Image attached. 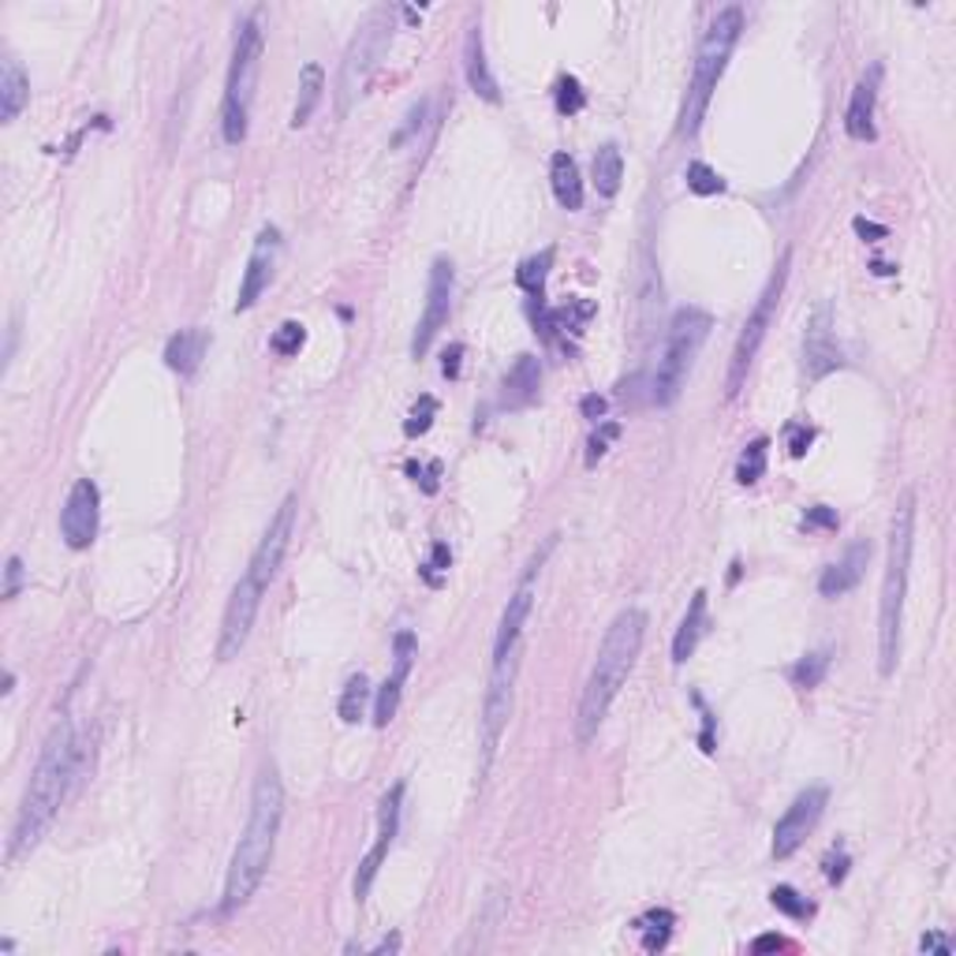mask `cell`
<instances>
[{
    "label": "cell",
    "instance_id": "4",
    "mask_svg": "<svg viewBox=\"0 0 956 956\" xmlns=\"http://www.w3.org/2000/svg\"><path fill=\"white\" fill-rule=\"evenodd\" d=\"M912 542H916V493L904 490L889 520V557L882 575L878 602V673L893 676L900 662V628H904V598H908L912 572Z\"/></svg>",
    "mask_w": 956,
    "mask_h": 956
},
{
    "label": "cell",
    "instance_id": "32",
    "mask_svg": "<svg viewBox=\"0 0 956 956\" xmlns=\"http://www.w3.org/2000/svg\"><path fill=\"white\" fill-rule=\"evenodd\" d=\"M550 265H553V246H546L542 254H534V259H523V262H520L516 284L531 295V300H542V292H546Z\"/></svg>",
    "mask_w": 956,
    "mask_h": 956
},
{
    "label": "cell",
    "instance_id": "20",
    "mask_svg": "<svg viewBox=\"0 0 956 956\" xmlns=\"http://www.w3.org/2000/svg\"><path fill=\"white\" fill-rule=\"evenodd\" d=\"M276 251H281V232H276V229H262L259 240H254L251 262H246V273H243V284H240V300H235V311H251V306L259 303V295L265 292V288H270Z\"/></svg>",
    "mask_w": 956,
    "mask_h": 956
},
{
    "label": "cell",
    "instance_id": "51",
    "mask_svg": "<svg viewBox=\"0 0 956 956\" xmlns=\"http://www.w3.org/2000/svg\"><path fill=\"white\" fill-rule=\"evenodd\" d=\"M845 875H848V856H845V852H841L837 859H829V863H826V878H829V882H841Z\"/></svg>",
    "mask_w": 956,
    "mask_h": 956
},
{
    "label": "cell",
    "instance_id": "13",
    "mask_svg": "<svg viewBox=\"0 0 956 956\" xmlns=\"http://www.w3.org/2000/svg\"><path fill=\"white\" fill-rule=\"evenodd\" d=\"M262 583H254L251 575H243L240 583L229 594V605H224L221 616V635H218V662H232L235 654L243 651L246 640H251L254 616H259L262 605Z\"/></svg>",
    "mask_w": 956,
    "mask_h": 956
},
{
    "label": "cell",
    "instance_id": "47",
    "mask_svg": "<svg viewBox=\"0 0 956 956\" xmlns=\"http://www.w3.org/2000/svg\"><path fill=\"white\" fill-rule=\"evenodd\" d=\"M460 359H464V344H452L445 352V363H441V374L445 378H460Z\"/></svg>",
    "mask_w": 956,
    "mask_h": 956
},
{
    "label": "cell",
    "instance_id": "23",
    "mask_svg": "<svg viewBox=\"0 0 956 956\" xmlns=\"http://www.w3.org/2000/svg\"><path fill=\"white\" fill-rule=\"evenodd\" d=\"M205 348H210L205 329H180V333H172L169 344H164V366H169L172 374H180V378H191L194 370L202 366Z\"/></svg>",
    "mask_w": 956,
    "mask_h": 956
},
{
    "label": "cell",
    "instance_id": "24",
    "mask_svg": "<svg viewBox=\"0 0 956 956\" xmlns=\"http://www.w3.org/2000/svg\"><path fill=\"white\" fill-rule=\"evenodd\" d=\"M542 389V363L534 355H520L512 363L509 378H505V393H501V404L505 407H527L539 400Z\"/></svg>",
    "mask_w": 956,
    "mask_h": 956
},
{
    "label": "cell",
    "instance_id": "48",
    "mask_svg": "<svg viewBox=\"0 0 956 956\" xmlns=\"http://www.w3.org/2000/svg\"><path fill=\"white\" fill-rule=\"evenodd\" d=\"M407 471H411V475H415V482H419V479H423V490H426V493H434V490H437V475H441V464H430L426 471H423V467H415V464H411Z\"/></svg>",
    "mask_w": 956,
    "mask_h": 956
},
{
    "label": "cell",
    "instance_id": "17",
    "mask_svg": "<svg viewBox=\"0 0 956 956\" xmlns=\"http://www.w3.org/2000/svg\"><path fill=\"white\" fill-rule=\"evenodd\" d=\"M845 366V355L837 348V333H834V306L818 303L815 314L807 318V333H804V374L811 382H822L834 370Z\"/></svg>",
    "mask_w": 956,
    "mask_h": 956
},
{
    "label": "cell",
    "instance_id": "11",
    "mask_svg": "<svg viewBox=\"0 0 956 956\" xmlns=\"http://www.w3.org/2000/svg\"><path fill=\"white\" fill-rule=\"evenodd\" d=\"M557 546V534H550L546 546H542L534 557L527 561V568H523L516 591L509 594V605L505 613H501V624H497V640H493V657L509 654L512 646H520V635L523 628H527L531 621V610H534V594H539V575H542V564H546L550 550Z\"/></svg>",
    "mask_w": 956,
    "mask_h": 956
},
{
    "label": "cell",
    "instance_id": "43",
    "mask_svg": "<svg viewBox=\"0 0 956 956\" xmlns=\"http://www.w3.org/2000/svg\"><path fill=\"white\" fill-rule=\"evenodd\" d=\"M4 575H8V583H4V598H16L19 587H23V561H19V557H8Z\"/></svg>",
    "mask_w": 956,
    "mask_h": 956
},
{
    "label": "cell",
    "instance_id": "49",
    "mask_svg": "<svg viewBox=\"0 0 956 956\" xmlns=\"http://www.w3.org/2000/svg\"><path fill=\"white\" fill-rule=\"evenodd\" d=\"M919 949H923V953H942V956H949V953H953V942L942 938V934H927V938L919 942Z\"/></svg>",
    "mask_w": 956,
    "mask_h": 956
},
{
    "label": "cell",
    "instance_id": "38",
    "mask_svg": "<svg viewBox=\"0 0 956 956\" xmlns=\"http://www.w3.org/2000/svg\"><path fill=\"white\" fill-rule=\"evenodd\" d=\"M583 105H587V98H583L580 79L561 76V79H557V112H561V117H575V112H580Z\"/></svg>",
    "mask_w": 956,
    "mask_h": 956
},
{
    "label": "cell",
    "instance_id": "5",
    "mask_svg": "<svg viewBox=\"0 0 956 956\" xmlns=\"http://www.w3.org/2000/svg\"><path fill=\"white\" fill-rule=\"evenodd\" d=\"M739 34H744V8L739 4H728L711 19L703 41H698L692 82H687V98L681 109V135H695V131L703 128V117H706V109H711L717 79L725 76L728 57H733Z\"/></svg>",
    "mask_w": 956,
    "mask_h": 956
},
{
    "label": "cell",
    "instance_id": "45",
    "mask_svg": "<svg viewBox=\"0 0 956 956\" xmlns=\"http://www.w3.org/2000/svg\"><path fill=\"white\" fill-rule=\"evenodd\" d=\"M804 527H837V516L826 505H818L804 516Z\"/></svg>",
    "mask_w": 956,
    "mask_h": 956
},
{
    "label": "cell",
    "instance_id": "50",
    "mask_svg": "<svg viewBox=\"0 0 956 956\" xmlns=\"http://www.w3.org/2000/svg\"><path fill=\"white\" fill-rule=\"evenodd\" d=\"M785 949V938L781 934H763V938L752 942V953H781Z\"/></svg>",
    "mask_w": 956,
    "mask_h": 956
},
{
    "label": "cell",
    "instance_id": "39",
    "mask_svg": "<svg viewBox=\"0 0 956 956\" xmlns=\"http://www.w3.org/2000/svg\"><path fill=\"white\" fill-rule=\"evenodd\" d=\"M769 900H774L777 912H785V916H793V919H807L811 912H815L807 904V897H799L793 886H777L774 893H769Z\"/></svg>",
    "mask_w": 956,
    "mask_h": 956
},
{
    "label": "cell",
    "instance_id": "28",
    "mask_svg": "<svg viewBox=\"0 0 956 956\" xmlns=\"http://www.w3.org/2000/svg\"><path fill=\"white\" fill-rule=\"evenodd\" d=\"M30 101V79L27 71L19 68V60L8 57L4 64H0V120L12 123L19 112L27 109Z\"/></svg>",
    "mask_w": 956,
    "mask_h": 956
},
{
    "label": "cell",
    "instance_id": "1",
    "mask_svg": "<svg viewBox=\"0 0 956 956\" xmlns=\"http://www.w3.org/2000/svg\"><path fill=\"white\" fill-rule=\"evenodd\" d=\"M281 818H284L281 774H276V766H262L259 777H254L251 815H246L240 845H235L232 863H229V878H224V900H221L224 912L243 908V904L254 897V889L262 886L265 871H270V863H273V852H276Z\"/></svg>",
    "mask_w": 956,
    "mask_h": 956
},
{
    "label": "cell",
    "instance_id": "34",
    "mask_svg": "<svg viewBox=\"0 0 956 956\" xmlns=\"http://www.w3.org/2000/svg\"><path fill=\"white\" fill-rule=\"evenodd\" d=\"M766 456H769V441H766V437H755L752 445L739 452V460H736V482L752 486V482L763 479V475H766Z\"/></svg>",
    "mask_w": 956,
    "mask_h": 956
},
{
    "label": "cell",
    "instance_id": "18",
    "mask_svg": "<svg viewBox=\"0 0 956 956\" xmlns=\"http://www.w3.org/2000/svg\"><path fill=\"white\" fill-rule=\"evenodd\" d=\"M98 520H101V493L90 479H79L71 486L64 509H60V534L71 550H90L98 539Z\"/></svg>",
    "mask_w": 956,
    "mask_h": 956
},
{
    "label": "cell",
    "instance_id": "35",
    "mask_svg": "<svg viewBox=\"0 0 956 956\" xmlns=\"http://www.w3.org/2000/svg\"><path fill=\"white\" fill-rule=\"evenodd\" d=\"M673 923H676V919H673V912H665V908H662V912H651V916H643L640 923H635V927H640V930L646 934L643 945L654 953V949H662V945L670 942Z\"/></svg>",
    "mask_w": 956,
    "mask_h": 956
},
{
    "label": "cell",
    "instance_id": "25",
    "mask_svg": "<svg viewBox=\"0 0 956 956\" xmlns=\"http://www.w3.org/2000/svg\"><path fill=\"white\" fill-rule=\"evenodd\" d=\"M464 71H467L471 90H475L482 101H493V105H497L501 90H497V79H493V71H490V64H486V46H482V30H479V27L467 30V41H464Z\"/></svg>",
    "mask_w": 956,
    "mask_h": 956
},
{
    "label": "cell",
    "instance_id": "30",
    "mask_svg": "<svg viewBox=\"0 0 956 956\" xmlns=\"http://www.w3.org/2000/svg\"><path fill=\"white\" fill-rule=\"evenodd\" d=\"M621 180H624L621 147H616V142H605V147L594 153V188H598L602 199H613V194L621 191Z\"/></svg>",
    "mask_w": 956,
    "mask_h": 956
},
{
    "label": "cell",
    "instance_id": "15",
    "mask_svg": "<svg viewBox=\"0 0 956 956\" xmlns=\"http://www.w3.org/2000/svg\"><path fill=\"white\" fill-rule=\"evenodd\" d=\"M295 505H300V497H295V493H288V497L281 501V509L273 512L270 527H265L259 550H254V557H251V568H246V575H251L254 583H262V587H270V580L276 575V568H281L288 546H292Z\"/></svg>",
    "mask_w": 956,
    "mask_h": 956
},
{
    "label": "cell",
    "instance_id": "44",
    "mask_svg": "<svg viewBox=\"0 0 956 956\" xmlns=\"http://www.w3.org/2000/svg\"><path fill=\"white\" fill-rule=\"evenodd\" d=\"M449 564H452V553H449L445 542H437V546H434V561L426 564V580H430V583H437V575H434V572H445Z\"/></svg>",
    "mask_w": 956,
    "mask_h": 956
},
{
    "label": "cell",
    "instance_id": "29",
    "mask_svg": "<svg viewBox=\"0 0 956 956\" xmlns=\"http://www.w3.org/2000/svg\"><path fill=\"white\" fill-rule=\"evenodd\" d=\"M322 90H325L322 64H303V71H300V98H295V109H292V128H303V123L314 117L318 101H322Z\"/></svg>",
    "mask_w": 956,
    "mask_h": 956
},
{
    "label": "cell",
    "instance_id": "31",
    "mask_svg": "<svg viewBox=\"0 0 956 956\" xmlns=\"http://www.w3.org/2000/svg\"><path fill=\"white\" fill-rule=\"evenodd\" d=\"M366 706H370V681L363 673H355L352 681L344 684L341 703H336V714H341L344 725H359L366 717Z\"/></svg>",
    "mask_w": 956,
    "mask_h": 956
},
{
    "label": "cell",
    "instance_id": "27",
    "mask_svg": "<svg viewBox=\"0 0 956 956\" xmlns=\"http://www.w3.org/2000/svg\"><path fill=\"white\" fill-rule=\"evenodd\" d=\"M550 183H553V194H557L561 210H583V177H580V164L568 153H553L550 161Z\"/></svg>",
    "mask_w": 956,
    "mask_h": 956
},
{
    "label": "cell",
    "instance_id": "12",
    "mask_svg": "<svg viewBox=\"0 0 956 956\" xmlns=\"http://www.w3.org/2000/svg\"><path fill=\"white\" fill-rule=\"evenodd\" d=\"M452 292H456V273H452V262L449 259H434V265H430V284H426V306H423V318H419L415 336H411V359H423L430 348H434L441 329L449 325Z\"/></svg>",
    "mask_w": 956,
    "mask_h": 956
},
{
    "label": "cell",
    "instance_id": "53",
    "mask_svg": "<svg viewBox=\"0 0 956 956\" xmlns=\"http://www.w3.org/2000/svg\"><path fill=\"white\" fill-rule=\"evenodd\" d=\"M396 949H400V938H396V934H393V938H385V942H378V945H374V953H396Z\"/></svg>",
    "mask_w": 956,
    "mask_h": 956
},
{
    "label": "cell",
    "instance_id": "41",
    "mask_svg": "<svg viewBox=\"0 0 956 956\" xmlns=\"http://www.w3.org/2000/svg\"><path fill=\"white\" fill-rule=\"evenodd\" d=\"M616 437H621V423H598V430H594L591 441H587V467L598 464Z\"/></svg>",
    "mask_w": 956,
    "mask_h": 956
},
{
    "label": "cell",
    "instance_id": "19",
    "mask_svg": "<svg viewBox=\"0 0 956 956\" xmlns=\"http://www.w3.org/2000/svg\"><path fill=\"white\" fill-rule=\"evenodd\" d=\"M411 662H415V632H396V643H393V673L385 676L382 692L374 698V725L385 728L389 722L396 717L400 711V692H404V681L411 673Z\"/></svg>",
    "mask_w": 956,
    "mask_h": 956
},
{
    "label": "cell",
    "instance_id": "33",
    "mask_svg": "<svg viewBox=\"0 0 956 956\" xmlns=\"http://www.w3.org/2000/svg\"><path fill=\"white\" fill-rule=\"evenodd\" d=\"M826 673H829V651H811L788 670V681H793V687H799V692H811V687H818L826 681Z\"/></svg>",
    "mask_w": 956,
    "mask_h": 956
},
{
    "label": "cell",
    "instance_id": "7",
    "mask_svg": "<svg viewBox=\"0 0 956 956\" xmlns=\"http://www.w3.org/2000/svg\"><path fill=\"white\" fill-rule=\"evenodd\" d=\"M714 329V318L703 306H681L670 322V336H665V352L657 359V370L651 378V400L657 407L676 404V396L684 393V382L695 366L698 348L706 344Z\"/></svg>",
    "mask_w": 956,
    "mask_h": 956
},
{
    "label": "cell",
    "instance_id": "26",
    "mask_svg": "<svg viewBox=\"0 0 956 956\" xmlns=\"http://www.w3.org/2000/svg\"><path fill=\"white\" fill-rule=\"evenodd\" d=\"M706 628H711V616H706V591H695L692 594V605H687V616L681 621V628H676V640H673V662L684 665L687 657L695 654L698 640L706 635Z\"/></svg>",
    "mask_w": 956,
    "mask_h": 956
},
{
    "label": "cell",
    "instance_id": "6",
    "mask_svg": "<svg viewBox=\"0 0 956 956\" xmlns=\"http://www.w3.org/2000/svg\"><path fill=\"white\" fill-rule=\"evenodd\" d=\"M259 68H262V19H259V12H254V16L243 19L240 30H235L229 82H224L221 131H224V142H229V147H240V142L246 139V120H251Z\"/></svg>",
    "mask_w": 956,
    "mask_h": 956
},
{
    "label": "cell",
    "instance_id": "46",
    "mask_svg": "<svg viewBox=\"0 0 956 956\" xmlns=\"http://www.w3.org/2000/svg\"><path fill=\"white\" fill-rule=\"evenodd\" d=\"M580 407H583V415H587V419H594V423H602V419H605V407H610V404H605V396L591 393V396H583V404H580Z\"/></svg>",
    "mask_w": 956,
    "mask_h": 956
},
{
    "label": "cell",
    "instance_id": "2",
    "mask_svg": "<svg viewBox=\"0 0 956 956\" xmlns=\"http://www.w3.org/2000/svg\"><path fill=\"white\" fill-rule=\"evenodd\" d=\"M646 640V613L643 610H621L613 616V624L605 628V640L598 646V657L591 665V676L583 684L580 695V711H575V739L580 744H591L598 736V728L610 714V706L616 703L621 687L628 684V676L635 670V657L643 651Z\"/></svg>",
    "mask_w": 956,
    "mask_h": 956
},
{
    "label": "cell",
    "instance_id": "3",
    "mask_svg": "<svg viewBox=\"0 0 956 956\" xmlns=\"http://www.w3.org/2000/svg\"><path fill=\"white\" fill-rule=\"evenodd\" d=\"M71 774H76V728H71V722H57L34 763L23 804H19L12 845H8V859L12 863L23 859L27 852H34L38 841L49 834V826H53L57 811L68 796Z\"/></svg>",
    "mask_w": 956,
    "mask_h": 956
},
{
    "label": "cell",
    "instance_id": "9",
    "mask_svg": "<svg viewBox=\"0 0 956 956\" xmlns=\"http://www.w3.org/2000/svg\"><path fill=\"white\" fill-rule=\"evenodd\" d=\"M788 265H793V251L781 254L777 270L766 281L763 295H758V303H755V311L747 314L744 333H739V341L733 348V359H728V382H725V396L728 400L739 396V389H744V382H747V370H752L758 348H763V341H766L769 322H774L777 303H781V292H785V284H788Z\"/></svg>",
    "mask_w": 956,
    "mask_h": 956
},
{
    "label": "cell",
    "instance_id": "52",
    "mask_svg": "<svg viewBox=\"0 0 956 956\" xmlns=\"http://www.w3.org/2000/svg\"><path fill=\"white\" fill-rule=\"evenodd\" d=\"M856 232H859V235H886V229H878V224H871V221H863V218H856Z\"/></svg>",
    "mask_w": 956,
    "mask_h": 956
},
{
    "label": "cell",
    "instance_id": "16",
    "mask_svg": "<svg viewBox=\"0 0 956 956\" xmlns=\"http://www.w3.org/2000/svg\"><path fill=\"white\" fill-rule=\"evenodd\" d=\"M400 811H404V781H396L393 788L382 796V811H378V841L374 848L359 859V875H355V900H366L370 886L378 878V867L385 863L389 848L396 841V829H400Z\"/></svg>",
    "mask_w": 956,
    "mask_h": 956
},
{
    "label": "cell",
    "instance_id": "36",
    "mask_svg": "<svg viewBox=\"0 0 956 956\" xmlns=\"http://www.w3.org/2000/svg\"><path fill=\"white\" fill-rule=\"evenodd\" d=\"M684 180H687V188H692L695 194H717V191H725V180L717 177V172H714L706 161H692V164H687Z\"/></svg>",
    "mask_w": 956,
    "mask_h": 956
},
{
    "label": "cell",
    "instance_id": "42",
    "mask_svg": "<svg viewBox=\"0 0 956 956\" xmlns=\"http://www.w3.org/2000/svg\"><path fill=\"white\" fill-rule=\"evenodd\" d=\"M785 434H788V452H793L796 460L804 456V452L811 449V441H815V430L804 426V423H788Z\"/></svg>",
    "mask_w": 956,
    "mask_h": 956
},
{
    "label": "cell",
    "instance_id": "10",
    "mask_svg": "<svg viewBox=\"0 0 956 956\" xmlns=\"http://www.w3.org/2000/svg\"><path fill=\"white\" fill-rule=\"evenodd\" d=\"M516 673H520V646L493 657L490 687H486V698H482V774L490 769L493 752H497V744H501V733H505V725H509L512 695H516Z\"/></svg>",
    "mask_w": 956,
    "mask_h": 956
},
{
    "label": "cell",
    "instance_id": "21",
    "mask_svg": "<svg viewBox=\"0 0 956 956\" xmlns=\"http://www.w3.org/2000/svg\"><path fill=\"white\" fill-rule=\"evenodd\" d=\"M867 564H871V542L856 539L845 553H841L837 564H829V568L822 572V580H818L822 598H841V594L856 591L863 583V575H867Z\"/></svg>",
    "mask_w": 956,
    "mask_h": 956
},
{
    "label": "cell",
    "instance_id": "22",
    "mask_svg": "<svg viewBox=\"0 0 956 956\" xmlns=\"http://www.w3.org/2000/svg\"><path fill=\"white\" fill-rule=\"evenodd\" d=\"M878 82H882V64H875L856 82L852 90V101H848V112H845V131L848 139L856 142H871L875 139V101H878Z\"/></svg>",
    "mask_w": 956,
    "mask_h": 956
},
{
    "label": "cell",
    "instance_id": "40",
    "mask_svg": "<svg viewBox=\"0 0 956 956\" xmlns=\"http://www.w3.org/2000/svg\"><path fill=\"white\" fill-rule=\"evenodd\" d=\"M434 415H437V400H434V396H419V404L411 407V415H407V423H404V434H407V437L426 434V430L434 426Z\"/></svg>",
    "mask_w": 956,
    "mask_h": 956
},
{
    "label": "cell",
    "instance_id": "37",
    "mask_svg": "<svg viewBox=\"0 0 956 956\" xmlns=\"http://www.w3.org/2000/svg\"><path fill=\"white\" fill-rule=\"evenodd\" d=\"M303 344H306V329H303L300 322H284V325L273 333V341H270V348H273V352L281 355V359L300 355Z\"/></svg>",
    "mask_w": 956,
    "mask_h": 956
},
{
    "label": "cell",
    "instance_id": "8",
    "mask_svg": "<svg viewBox=\"0 0 956 956\" xmlns=\"http://www.w3.org/2000/svg\"><path fill=\"white\" fill-rule=\"evenodd\" d=\"M389 41H393V8H385V4L370 8L344 53L341 79H336V117H348V112H352L359 94L366 90L370 76H374L378 60L385 57Z\"/></svg>",
    "mask_w": 956,
    "mask_h": 956
},
{
    "label": "cell",
    "instance_id": "14",
    "mask_svg": "<svg viewBox=\"0 0 956 956\" xmlns=\"http://www.w3.org/2000/svg\"><path fill=\"white\" fill-rule=\"evenodd\" d=\"M826 799H829V793L822 785H811L793 799V807H788L774 826V859L796 856L799 845L811 837V829L818 826L822 811H826Z\"/></svg>",
    "mask_w": 956,
    "mask_h": 956
}]
</instances>
